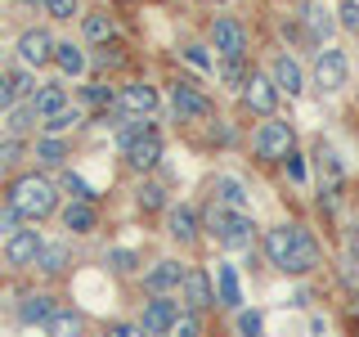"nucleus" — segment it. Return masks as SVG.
Returning <instances> with one entry per match:
<instances>
[{
    "label": "nucleus",
    "instance_id": "f257e3e1",
    "mask_svg": "<svg viewBox=\"0 0 359 337\" xmlns=\"http://www.w3.org/2000/svg\"><path fill=\"white\" fill-rule=\"evenodd\" d=\"M5 202L22 220H45L54 207H59V189H54V180H45V171H27V176H18L14 185H9Z\"/></svg>",
    "mask_w": 359,
    "mask_h": 337
},
{
    "label": "nucleus",
    "instance_id": "f03ea898",
    "mask_svg": "<svg viewBox=\"0 0 359 337\" xmlns=\"http://www.w3.org/2000/svg\"><path fill=\"white\" fill-rule=\"evenodd\" d=\"M207 230L216 234V243L220 247H247L256 239V225H252V216H247V211H233V207H224V202H216V207H207Z\"/></svg>",
    "mask_w": 359,
    "mask_h": 337
},
{
    "label": "nucleus",
    "instance_id": "7ed1b4c3",
    "mask_svg": "<svg viewBox=\"0 0 359 337\" xmlns=\"http://www.w3.org/2000/svg\"><path fill=\"white\" fill-rule=\"evenodd\" d=\"M292 149H297V131H292L283 117H265L252 135V153L261 157V162H283Z\"/></svg>",
    "mask_w": 359,
    "mask_h": 337
},
{
    "label": "nucleus",
    "instance_id": "20e7f679",
    "mask_svg": "<svg viewBox=\"0 0 359 337\" xmlns=\"http://www.w3.org/2000/svg\"><path fill=\"white\" fill-rule=\"evenodd\" d=\"M346 77H351V59H346V50H332V45H323L319 59H314V86L319 90H341Z\"/></svg>",
    "mask_w": 359,
    "mask_h": 337
},
{
    "label": "nucleus",
    "instance_id": "39448f33",
    "mask_svg": "<svg viewBox=\"0 0 359 337\" xmlns=\"http://www.w3.org/2000/svg\"><path fill=\"white\" fill-rule=\"evenodd\" d=\"M211 45L220 50V59H247V32L238 18L220 14L216 22H211Z\"/></svg>",
    "mask_w": 359,
    "mask_h": 337
},
{
    "label": "nucleus",
    "instance_id": "423d86ee",
    "mask_svg": "<svg viewBox=\"0 0 359 337\" xmlns=\"http://www.w3.org/2000/svg\"><path fill=\"white\" fill-rule=\"evenodd\" d=\"M171 104H175V117L180 121H207L211 112H216V108H211V99L198 90V81H180L171 90Z\"/></svg>",
    "mask_w": 359,
    "mask_h": 337
},
{
    "label": "nucleus",
    "instance_id": "0eeeda50",
    "mask_svg": "<svg viewBox=\"0 0 359 337\" xmlns=\"http://www.w3.org/2000/svg\"><path fill=\"white\" fill-rule=\"evenodd\" d=\"M319 265H323V252H319V243H314V234L306 225H297V243H292V256H287L283 275H314Z\"/></svg>",
    "mask_w": 359,
    "mask_h": 337
},
{
    "label": "nucleus",
    "instance_id": "6e6552de",
    "mask_svg": "<svg viewBox=\"0 0 359 337\" xmlns=\"http://www.w3.org/2000/svg\"><path fill=\"white\" fill-rule=\"evenodd\" d=\"M243 104L252 108V112H261V117H274V108H278V86H274V77L252 72V81L243 86Z\"/></svg>",
    "mask_w": 359,
    "mask_h": 337
},
{
    "label": "nucleus",
    "instance_id": "1a4fd4ad",
    "mask_svg": "<svg viewBox=\"0 0 359 337\" xmlns=\"http://www.w3.org/2000/svg\"><path fill=\"white\" fill-rule=\"evenodd\" d=\"M54 45H59V41H54L45 27H27V32L18 37V59L27 63V67H41V63L54 59Z\"/></svg>",
    "mask_w": 359,
    "mask_h": 337
},
{
    "label": "nucleus",
    "instance_id": "9d476101",
    "mask_svg": "<svg viewBox=\"0 0 359 337\" xmlns=\"http://www.w3.org/2000/svg\"><path fill=\"white\" fill-rule=\"evenodd\" d=\"M121 153H126V166H130V171L149 176L153 166H157V157H162V140H157V131H144L140 140H130Z\"/></svg>",
    "mask_w": 359,
    "mask_h": 337
},
{
    "label": "nucleus",
    "instance_id": "9b49d317",
    "mask_svg": "<svg viewBox=\"0 0 359 337\" xmlns=\"http://www.w3.org/2000/svg\"><path fill=\"white\" fill-rule=\"evenodd\" d=\"M175 301L171 297H149L144 301V310H140V329L149 333V337H166V329L175 324Z\"/></svg>",
    "mask_w": 359,
    "mask_h": 337
},
{
    "label": "nucleus",
    "instance_id": "f8f14e48",
    "mask_svg": "<svg viewBox=\"0 0 359 337\" xmlns=\"http://www.w3.org/2000/svg\"><path fill=\"white\" fill-rule=\"evenodd\" d=\"M41 247H45V239L36 230H18L14 239H5V261L9 265H36Z\"/></svg>",
    "mask_w": 359,
    "mask_h": 337
},
{
    "label": "nucleus",
    "instance_id": "ddd939ff",
    "mask_svg": "<svg viewBox=\"0 0 359 337\" xmlns=\"http://www.w3.org/2000/svg\"><path fill=\"white\" fill-rule=\"evenodd\" d=\"M117 108L121 112H135V117H153V112H157V90L144 86V81H130V86H121Z\"/></svg>",
    "mask_w": 359,
    "mask_h": 337
},
{
    "label": "nucleus",
    "instance_id": "4468645a",
    "mask_svg": "<svg viewBox=\"0 0 359 337\" xmlns=\"http://www.w3.org/2000/svg\"><path fill=\"white\" fill-rule=\"evenodd\" d=\"M184 301H189V310L202 315V310H211L216 306V288H211V279L202 275V270H184Z\"/></svg>",
    "mask_w": 359,
    "mask_h": 337
},
{
    "label": "nucleus",
    "instance_id": "2eb2a0df",
    "mask_svg": "<svg viewBox=\"0 0 359 337\" xmlns=\"http://www.w3.org/2000/svg\"><path fill=\"white\" fill-rule=\"evenodd\" d=\"M292 243H297V225H274V230H265V256H269V265H278L283 270L287 265V256H292Z\"/></svg>",
    "mask_w": 359,
    "mask_h": 337
},
{
    "label": "nucleus",
    "instance_id": "dca6fc26",
    "mask_svg": "<svg viewBox=\"0 0 359 337\" xmlns=\"http://www.w3.org/2000/svg\"><path fill=\"white\" fill-rule=\"evenodd\" d=\"M184 284V265L180 261H157L149 275H144V288H149V297H166L171 288Z\"/></svg>",
    "mask_w": 359,
    "mask_h": 337
},
{
    "label": "nucleus",
    "instance_id": "f3484780",
    "mask_svg": "<svg viewBox=\"0 0 359 337\" xmlns=\"http://www.w3.org/2000/svg\"><path fill=\"white\" fill-rule=\"evenodd\" d=\"M269 77H274L278 95H301V90H306V72H301V63L292 59V54H278L274 67H269Z\"/></svg>",
    "mask_w": 359,
    "mask_h": 337
},
{
    "label": "nucleus",
    "instance_id": "a211bd4d",
    "mask_svg": "<svg viewBox=\"0 0 359 337\" xmlns=\"http://www.w3.org/2000/svg\"><path fill=\"white\" fill-rule=\"evenodd\" d=\"M27 108L36 112V117H59V112L67 108V95H63V86H54V81H45V86H36L32 90V99H27Z\"/></svg>",
    "mask_w": 359,
    "mask_h": 337
},
{
    "label": "nucleus",
    "instance_id": "6ab92c4d",
    "mask_svg": "<svg viewBox=\"0 0 359 337\" xmlns=\"http://www.w3.org/2000/svg\"><path fill=\"white\" fill-rule=\"evenodd\" d=\"M198 225H202V216L189 207V202H175L171 216H166V230H171L175 243H194V239H198Z\"/></svg>",
    "mask_w": 359,
    "mask_h": 337
},
{
    "label": "nucleus",
    "instance_id": "aec40b11",
    "mask_svg": "<svg viewBox=\"0 0 359 337\" xmlns=\"http://www.w3.org/2000/svg\"><path fill=\"white\" fill-rule=\"evenodd\" d=\"M86 333V315L81 310H67V306H59L45 319V337H81Z\"/></svg>",
    "mask_w": 359,
    "mask_h": 337
},
{
    "label": "nucleus",
    "instance_id": "412c9836",
    "mask_svg": "<svg viewBox=\"0 0 359 337\" xmlns=\"http://www.w3.org/2000/svg\"><path fill=\"white\" fill-rule=\"evenodd\" d=\"M54 310H59V306H54L50 292H27V297H22V306H18V319H22V324H36V329H45V319H50Z\"/></svg>",
    "mask_w": 359,
    "mask_h": 337
},
{
    "label": "nucleus",
    "instance_id": "4be33fe9",
    "mask_svg": "<svg viewBox=\"0 0 359 337\" xmlns=\"http://www.w3.org/2000/svg\"><path fill=\"white\" fill-rule=\"evenodd\" d=\"M216 306H229V310L243 306V288H238L233 265H220V275H216Z\"/></svg>",
    "mask_w": 359,
    "mask_h": 337
},
{
    "label": "nucleus",
    "instance_id": "5701e85b",
    "mask_svg": "<svg viewBox=\"0 0 359 337\" xmlns=\"http://www.w3.org/2000/svg\"><path fill=\"white\" fill-rule=\"evenodd\" d=\"M72 265V252H67L63 243H45L41 256H36V270L41 275H63V270Z\"/></svg>",
    "mask_w": 359,
    "mask_h": 337
},
{
    "label": "nucleus",
    "instance_id": "b1692460",
    "mask_svg": "<svg viewBox=\"0 0 359 337\" xmlns=\"http://www.w3.org/2000/svg\"><path fill=\"white\" fill-rule=\"evenodd\" d=\"M63 225L72 234H95L99 216H95V207H90V202H72V207H63Z\"/></svg>",
    "mask_w": 359,
    "mask_h": 337
},
{
    "label": "nucleus",
    "instance_id": "393cba45",
    "mask_svg": "<svg viewBox=\"0 0 359 337\" xmlns=\"http://www.w3.org/2000/svg\"><path fill=\"white\" fill-rule=\"evenodd\" d=\"M54 63H59L67 77H81L86 72V50L72 45V41H63V45H54Z\"/></svg>",
    "mask_w": 359,
    "mask_h": 337
},
{
    "label": "nucleus",
    "instance_id": "a878e982",
    "mask_svg": "<svg viewBox=\"0 0 359 337\" xmlns=\"http://www.w3.org/2000/svg\"><path fill=\"white\" fill-rule=\"evenodd\" d=\"M63 157H67V144L59 140V135H41L36 140V162L41 166H59Z\"/></svg>",
    "mask_w": 359,
    "mask_h": 337
},
{
    "label": "nucleus",
    "instance_id": "bb28decb",
    "mask_svg": "<svg viewBox=\"0 0 359 337\" xmlns=\"http://www.w3.org/2000/svg\"><path fill=\"white\" fill-rule=\"evenodd\" d=\"M216 202H224V207H233V211H243L247 194H243V185H238L233 176H220V180H216Z\"/></svg>",
    "mask_w": 359,
    "mask_h": 337
},
{
    "label": "nucleus",
    "instance_id": "cd10ccee",
    "mask_svg": "<svg viewBox=\"0 0 359 337\" xmlns=\"http://www.w3.org/2000/svg\"><path fill=\"white\" fill-rule=\"evenodd\" d=\"M220 81L229 90H243L252 81V72H247V59H220Z\"/></svg>",
    "mask_w": 359,
    "mask_h": 337
},
{
    "label": "nucleus",
    "instance_id": "c85d7f7f",
    "mask_svg": "<svg viewBox=\"0 0 359 337\" xmlns=\"http://www.w3.org/2000/svg\"><path fill=\"white\" fill-rule=\"evenodd\" d=\"M81 32H86V41H95V45H99V41H112V37H117V22H112L108 14H90Z\"/></svg>",
    "mask_w": 359,
    "mask_h": 337
},
{
    "label": "nucleus",
    "instance_id": "c756f323",
    "mask_svg": "<svg viewBox=\"0 0 359 337\" xmlns=\"http://www.w3.org/2000/svg\"><path fill=\"white\" fill-rule=\"evenodd\" d=\"M301 18H306V32H314V41H328V32H332V18L323 14L319 5H306V14H301Z\"/></svg>",
    "mask_w": 359,
    "mask_h": 337
},
{
    "label": "nucleus",
    "instance_id": "7c9ffc66",
    "mask_svg": "<svg viewBox=\"0 0 359 337\" xmlns=\"http://www.w3.org/2000/svg\"><path fill=\"white\" fill-rule=\"evenodd\" d=\"M140 207H144V211H162V207H166V189L157 185V180L140 185Z\"/></svg>",
    "mask_w": 359,
    "mask_h": 337
},
{
    "label": "nucleus",
    "instance_id": "2f4dec72",
    "mask_svg": "<svg viewBox=\"0 0 359 337\" xmlns=\"http://www.w3.org/2000/svg\"><path fill=\"white\" fill-rule=\"evenodd\" d=\"M166 337H202V319H198L194 310H189V315H175V324L166 329Z\"/></svg>",
    "mask_w": 359,
    "mask_h": 337
},
{
    "label": "nucleus",
    "instance_id": "473e14b6",
    "mask_svg": "<svg viewBox=\"0 0 359 337\" xmlns=\"http://www.w3.org/2000/svg\"><path fill=\"white\" fill-rule=\"evenodd\" d=\"M265 333V315L261 310H238V337H261Z\"/></svg>",
    "mask_w": 359,
    "mask_h": 337
},
{
    "label": "nucleus",
    "instance_id": "72a5a7b5",
    "mask_svg": "<svg viewBox=\"0 0 359 337\" xmlns=\"http://www.w3.org/2000/svg\"><path fill=\"white\" fill-rule=\"evenodd\" d=\"M283 171H287L292 185H306V180H310V166H306V157H301L297 149H292V153L283 157Z\"/></svg>",
    "mask_w": 359,
    "mask_h": 337
},
{
    "label": "nucleus",
    "instance_id": "f704fd0d",
    "mask_svg": "<svg viewBox=\"0 0 359 337\" xmlns=\"http://www.w3.org/2000/svg\"><path fill=\"white\" fill-rule=\"evenodd\" d=\"M76 121H81V112H76V108H63L59 117L41 121V126H45V135H59V131H67V126H76Z\"/></svg>",
    "mask_w": 359,
    "mask_h": 337
},
{
    "label": "nucleus",
    "instance_id": "c9c22d12",
    "mask_svg": "<svg viewBox=\"0 0 359 337\" xmlns=\"http://www.w3.org/2000/svg\"><path fill=\"white\" fill-rule=\"evenodd\" d=\"M76 9H81V0H45V14L50 18H76Z\"/></svg>",
    "mask_w": 359,
    "mask_h": 337
},
{
    "label": "nucleus",
    "instance_id": "e433bc0d",
    "mask_svg": "<svg viewBox=\"0 0 359 337\" xmlns=\"http://www.w3.org/2000/svg\"><path fill=\"white\" fill-rule=\"evenodd\" d=\"M18 230H22V216H18V211L5 202V207H0V239H14Z\"/></svg>",
    "mask_w": 359,
    "mask_h": 337
},
{
    "label": "nucleus",
    "instance_id": "4c0bfd02",
    "mask_svg": "<svg viewBox=\"0 0 359 337\" xmlns=\"http://www.w3.org/2000/svg\"><path fill=\"white\" fill-rule=\"evenodd\" d=\"M337 22H341L346 32H355V37H359V5H355V0H341V9H337Z\"/></svg>",
    "mask_w": 359,
    "mask_h": 337
},
{
    "label": "nucleus",
    "instance_id": "58836bf2",
    "mask_svg": "<svg viewBox=\"0 0 359 337\" xmlns=\"http://www.w3.org/2000/svg\"><path fill=\"white\" fill-rule=\"evenodd\" d=\"M63 189H67V194H72L76 202H90V185H86L81 176H72V171H67V176H63Z\"/></svg>",
    "mask_w": 359,
    "mask_h": 337
},
{
    "label": "nucleus",
    "instance_id": "ea45409f",
    "mask_svg": "<svg viewBox=\"0 0 359 337\" xmlns=\"http://www.w3.org/2000/svg\"><path fill=\"white\" fill-rule=\"evenodd\" d=\"M9 90H14V99H32V90H36V86H32V77L18 67V72L9 77Z\"/></svg>",
    "mask_w": 359,
    "mask_h": 337
},
{
    "label": "nucleus",
    "instance_id": "a19ab883",
    "mask_svg": "<svg viewBox=\"0 0 359 337\" xmlns=\"http://www.w3.org/2000/svg\"><path fill=\"white\" fill-rule=\"evenodd\" d=\"M18 153H22V140H5V144H0V171H9V166L18 162Z\"/></svg>",
    "mask_w": 359,
    "mask_h": 337
},
{
    "label": "nucleus",
    "instance_id": "79ce46f5",
    "mask_svg": "<svg viewBox=\"0 0 359 337\" xmlns=\"http://www.w3.org/2000/svg\"><path fill=\"white\" fill-rule=\"evenodd\" d=\"M108 265L117 270V275H130V270H135V252H108Z\"/></svg>",
    "mask_w": 359,
    "mask_h": 337
},
{
    "label": "nucleus",
    "instance_id": "37998d69",
    "mask_svg": "<svg viewBox=\"0 0 359 337\" xmlns=\"http://www.w3.org/2000/svg\"><path fill=\"white\" fill-rule=\"evenodd\" d=\"M184 63H189V67H198V72H207V67H211V59L202 54V45H189V50H184Z\"/></svg>",
    "mask_w": 359,
    "mask_h": 337
},
{
    "label": "nucleus",
    "instance_id": "c03bdc74",
    "mask_svg": "<svg viewBox=\"0 0 359 337\" xmlns=\"http://www.w3.org/2000/svg\"><path fill=\"white\" fill-rule=\"evenodd\" d=\"M319 157H323V176H328V180H341V162H337V153L323 149Z\"/></svg>",
    "mask_w": 359,
    "mask_h": 337
},
{
    "label": "nucleus",
    "instance_id": "a18cd8bd",
    "mask_svg": "<svg viewBox=\"0 0 359 337\" xmlns=\"http://www.w3.org/2000/svg\"><path fill=\"white\" fill-rule=\"evenodd\" d=\"M108 337H149V333H144L140 324H112V329H108Z\"/></svg>",
    "mask_w": 359,
    "mask_h": 337
},
{
    "label": "nucleus",
    "instance_id": "49530a36",
    "mask_svg": "<svg viewBox=\"0 0 359 337\" xmlns=\"http://www.w3.org/2000/svg\"><path fill=\"white\" fill-rule=\"evenodd\" d=\"M341 279L351 288H359V261H355V256H351V261H341Z\"/></svg>",
    "mask_w": 359,
    "mask_h": 337
},
{
    "label": "nucleus",
    "instance_id": "de8ad7c7",
    "mask_svg": "<svg viewBox=\"0 0 359 337\" xmlns=\"http://www.w3.org/2000/svg\"><path fill=\"white\" fill-rule=\"evenodd\" d=\"M32 117H36V112H32V108H18L9 126H14V131H27V126H32Z\"/></svg>",
    "mask_w": 359,
    "mask_h": 337
},
{
    "label": "nucleus",
    "instance_id": "09e8293b",
    "mask_svg": "<svg viewBox=\"0 0 359 337\" xmlns=\"http://www.w3.org/2000/svg\"><path fill=\"white\" fill-rule=\"evenodd\" d=\"M9 104H14V90H9V77L0 72V108H9Z\"/></svg>",
    "mask_w": 359,
    "mask_h": 337
},
{
    "label": "nucleus",
    "instance_id": "8fccbe9b",
    "mask_svg": "<svg viewBox=\"0 0 359 337\" xmlns=\"http://www.w3.org/2000/svg\"><path fill=\"white\" fill-rule=\"evenodd\" d=\"M86 99H90V104H104L108 90H104V86H90V90H86Z\"/></svg>",
    "mask_w": 359,
    "mask_h": 337
},
{
    "label": "nucleus",
    "instance_id": "3c124183",
    "mask_svg": "<svg viewBox=\"0 0 359 337\" xmlns=\"http://www.w3.org/2000/svg\"><path fill=\"white\" fill-rule=\"evenodd\" d=\"M32 5H45V0H32Z\"/></svg>",
    "mask_w": 359,
    "mask_h": 337
}]
</instances>
